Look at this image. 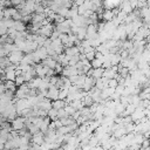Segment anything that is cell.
Returning a JSON list of instances; mask_svg holds the SVG:
<instances>
[{"mask_svg": "<svg viewBox=\"0 0 150 150\" xmlns=\"http://www.w3.org/2000/svg\"><path fill=\"white\" fill-rule=\"evenodd\" d=\"M105 4L108 7H114L118 4V0H105Z\"/></svg>", "mask_w": 150, "mask_h": 150, "instance_id": "obj_1", "label": "cell"}]
</instances>
